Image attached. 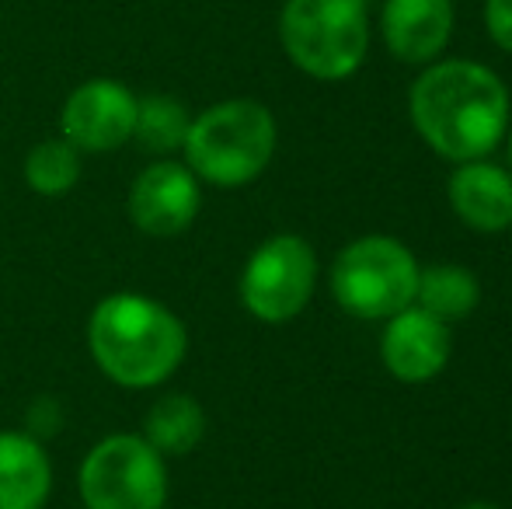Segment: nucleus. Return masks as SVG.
<instances>
[{
	"mask_svg": "<svg viewBox=\"0 0 512 509\" xmlns=\"http://www.w3.org/2000/svg\"><path fill=\"white\" fill-rule=\"evenodd\" d=\"M418 136L446 161H481L509 133V91L495 70L474 60H439L418 74L408 95Z\"/></svg>",
	"mask_w": 512,
	"mask_h": 509,
	"instance_id": "nucleus-1",
	"label": "nucleus"
},
{
	"mask_svg": "<svg viewBox=\"0 0 512 509\" xmlns=\"http://www.w3.org/2000/svg\"><path fill=\"white\" fill-rule=\"evenodd\" d=\"M88 349L108 381L147 391L182 367L189 332L161 300L126 290L98 300L88 318Z\"/></svg>",
	"mask_w": 512,
	"mask_h": 509,
	"instance_id": "nucleus-2",
	"label": "nucleus"
},
{
	"mask_svg": "<svg viewBox=\"0 0 512 509\" xmlns=\"http://www.w3.org/2000/svg\"><path fill=\"white\" fill-rule=\"evenodd\" d=\"M276 116L255 98H230L199 112L185 136V164L216 189L251 185L276 154Z\"/></svg>",
	"mask_w": 512,
	"mask_h": 509,
	"instance_id": "nucleus-3",
	"label": "nucleus"
},
{
	"mask_svg": "<svg viewBox=\"0 0 512 509\" xmlns=\"http://www.w3.org/2000/svg\"><path fill=\"white\" fill-rule=\"evenodd\" d=\"M279 39L297 70L314 81H345L366 60L370 14L366 0H286Z\"/></svg>",
	"mask_w": 512,
	"mask_h": 509,
	"instance_id": "nucleus-4",
	"label": "nucleus"
},
{
	"mask_svg": "<svg viewBox=\"0 0 512 509\" xmlns=\"http://www.w3.org/2000/svg\"><path fill=\"white\" fill-rule=\"evenodd\" d=\"M418 262L387 234H366L345 245L331 262V293L352 318L380 321L415 304Z\"/></svg>",
	"mask_w": 512,
	"mask_h": 509,
	"instance_id": "nucleus-5",
	"label": "nucleus"
},
{
	"mask_svg": "<svg viewBox=\"0 0 512 509\" xmlns=\"http://www.w3.org/2000/svg\"><path fill=\"white\" fill-rule=\"evenodd\" d=\"M168 489V457L140 433L105 436L77 471L84 509H164Z\"/></svg>",
	"mask_w": 512,
	"mask_h": 509,
	"instance_id": "nucleus-6",
	"label": "nucleus"
},
{
	"mask_svg": "<svg viewBox=\"0 0 512 509\" xmlns=\"http://www.w3.org/2000/svg\"><path fill=\"white\" fill-rule=\"evenodd\" d=\"M317 255L300 234H272L251 252L241 272V304L265 325H286L310 304Z\"/></svg>",
	"mask_w": 512,
	"mask_h": 509,
	"instance_id": "nucleus-7",
	"label": "nucleus"
},
{
	"mask_svg": "<svg viewBox=\"0 0 512 509\" xmlns=\"http://www.w3.org/2000/svg\"><path fill=\"white\" fill-rule=\"evenodd\" d=\"M203 210V185L189 164L157 157L129 185V220L147 238H178Z\"/></svg>",
	"mask_w": 512,
	"mask_h": 509,
	"instance_id": "nucleus-8",
	"label": "nucleus"
},
{
	"mask_svg": "<svg viewBox=\"0 0 512 509\" xmlns=\"http://www.w3.org/2000/svg\"><path fill=\"white\" fill-rule=\"evenodd\" d=\"M136 95L122 81L95 77L70 91L60 112V136L81 154H108L133 140Z\"/></svg>",
	"mask_w": 512,
	"mask_h": 509,
	"instance_id": "nucleus-9",
	"label": "nucleus"
},
{
	"mask_svg": "<svg viewBox=\"0 0 512 509\" xmlns=\"http://www.w3.org/2000/svg\"><path fill=\"white\" fill-rule=\"evenodd\" d=\"M450 349V325L439 321L436 314L422 311L418 304H408L405 311L391 314L384 328V342H380L384 367L401 384H425L439 377L450 363Z\"/></svg>",
	"mask_w": 512,
	"mask_h": 509,
	"instance_id": "nucleus-10",
	"label": "nucleus"
},
{
	"mask_svg": "<svg viewBox=\"0 0 512 509\" xmlns=\"http://www.w3.org/2000/svg\"><path fill=\"white\" fill-rule=\"evenodd\" d=\"M380 32L394 60L411 67L436 63L453 35V0H384Z\"/></svg>",
	"mask_w": 512,
	"mask_h": 509,
	"instance_id": "nucleus-11",
	"label": "nucleus"
},
{
	"mask_svg": "<svg viewBox=\"0 0 512 509\" xmlns=\"http://www.w3.org/2000/svg\"><path fill=\"white\" fill-rule=\"evenodd\" d=\"M450 206L471 231L502 234L512 227V171L492 161H464L450 178Z\"/></svg>",
	"mask_w": 512,
	"mask_h": 509,
	"instance_id": "nucleus-12",
	"label": "nucleus"
},
{
	"mask_svg": "<svg viewBox=\"0 0 512 509\" xmlns=\"http://www.w3.org/2000/svg\"><path fill=\"white\" fill-rule=\"evenodd\" d=\"M53 492V464L32 433H0V509H42Z\"/></svg>",
	"mask_w": 512,
	"mask_h": 509,
	"instance_id": "nucleus-13",
	"label": "nucleus"
},
{
	"mask_svg": "<svg viewBox=\"0 0 512 509\" xmlns=\"http://www.w3.org/2000/svg\"><path fill=\"white\" fill-rule=\"evenodd\" d=\"M143 440L161 457H185L203 443L206 436V412L192 394L171 391L150 405L143 415Z\"/></svg>",
	"mask_w": 512,
	"mask_h": 509,
	"instance_id": "nucleus-14",
	"label": "nucleus"
},
{
	"mask_svg": "<svg viewBox=\"0 0 512 509\" xmlns=\"http://www.w3.org/2000/svg\"><path fill=\"white\" fill-rule=\"evenodd\" d=\"M481 300V283L471 269L464 265H429L418 269V286H415V304L422 311L436 314L439 321H464L467 314L478 307Z\"/></svg>",
	"mask_w": 512,
	"mask_h": 509,
	"instance_id": "nucleus-15",
	"label": "nucleus"
},
{
	"mask_svg": "<svg viewBox=\"0 0 512 509\" xmlns=\"http://www.w3.org/2000/svg\"><path fill=\"white\" fill-rule=\"evenodd\" d=\"M192 116L178 98L171 95H143L136 98V126L133 140L140 143L147 154L168 157L185 147Z\"/></svg>",
	"mask_w": 512,
	"mask_h": 509,
	"instance_id": "nucleus-16",
	"label": "nucleus"
},
{
	"mask_svg": "<svg viewBox=\"0 0 512 509\" xmlns=\"http://www.w3.org/2000/svg\"><path fill=\"white\" fill-rule=\"evenodd\" d=\"M81 150L67 136H53L28 150L25 157V182L39 196H67L81 182Z\"/></svg>",
	"mask_w": 512,
	"mask_h": 509,
	"instance_id": "nucleus-17",
	"label": "nucleus"
},
{
	"mask_svg": "<svg viewBox=\"0 0 512 509\" xmlns=\"http://www.w3.org/2000/svg\"><path fill=\"white\" fill-rule=\"evenodd\" d=\"M485 28L495 46L512 56V0H485Z\"/></svg>",
	"mask_w": 512,
	"mask_h": 509,
	"instance_id": "nucleus-18",
	"label": "nucleus"
},
{
	"mask_svg": "<svg viewBox=\"0 0 512 509\" xmlns=\"http://www.w3.org/2000/svg\"><path fill=\"white\" fill-rule=\"evenodd\" d=\"M460 509H499V506H492V503H467V506H460Z\"/></svg>",
	"mask_w": 512,
	"mask_h": 509,
	"instance_id": "nucleus-19",
	"label": "nucleus"
},
{
	"mask_svg": "<svg viewBox=\"0 0 512 509\" xmlns=\"http://www.w3.org/2000/svg\"><path fill=\"white\" fill-rule=\"evenodd\" d=\"M509 171H512V129H509Z\"/></svg>",
	"mask_w": 512,
	"mask_h": 509,
	"instance_id": "nucleus-20",
	"label": "nucleus"
}]
</instances>
